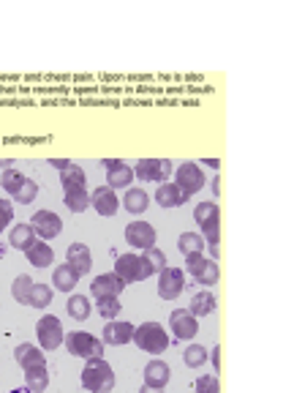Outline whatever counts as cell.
Wrapping results in <instances>:
<instances>
[{
  "mask_svg": "<svg viewBox=\"0 0 294 393\" xmlns=\"http://www.w3.org/2000/svg\"><path fill=\"white\" fill-rule=\"evenodd\" d=\"M123 205H126L128 213L139 216V213H145V210H147V205H150V197H147V191H145V188H134V186H131V188L123 194Z\"/></svg>",
  "mask_w": 294,
  "mask_h": 393,
  "instance_id": "obj_22",
  "label": "cell"
},
{
  "mask_svg": "<svg viewBox=\"0 0 294 393\" xmlns=\"http://www.w3.org/2000/svg\"><path fill=\"white\" fill-rule=\"evenodd\" d=\"M142 257L147 259V265H150V271H153V273H161V271L166 268V257H163V252H161L159 246H153V249L142 252Z\"/></svg>",
  "mask_w": 294,
  "mask_h": 393,
  "instance_id": "obj_38",
  "label": "cell"
},
{
  "mask_svg": "<svg viewBox=\"0 0 294 393\" xmlns=\"http://www.w3.org/2000/svg\"><path fill=\"white\" fill-rule=\"evenodd\" d=\"M169 377H172V371L169 366L159 361V358H153L147 366H145V385L150 388V391H163L166 388V382H169Z\"/></svg>",
  "mask_w": 294,
  "mask_h": 393,
  "instance_id": "obj_16",
  "label": "cell"
},
{
  "mask_svg": "<svg viewBox=\"0 0 294 393\" xmlns=\"http://www.w3.org/2000/svg\"><path fill=\"white\" fill-rule=\"evenodd\" d=\"M134 178L166 183L172 178V162L169 159H139L134 164Z\"/></svg>",
  "mask_w": 294,
  "mask_h": 393,
  "instance_id": "obj_7",
  "label": "cell"
},
{
  "mask_svg": "<svg viewBox=\"0 0 294 393\" xmlns=\"http://www.w3.org/2000/svg\"><path fill=\"white\" fill-rule=\"evenodd\" d=\"M14 358H17V363H20L22 369H30V366H44V352H41V347L27 344V342L14 349Z\"/></svg>",
  "mask_w": 294,
  "mask_h": 393,
  "instance_id": "obj_21",
  "label": "cell"
},
{
  "mask_svg": "<svg viewBox=\"0 0 294 393\" xmlns=\"http://www.w3.org/2000/svg\"><path fill=\"white\" fill-rule=\"evenodd\" d=\"M107 167V186L109 188H131V181H134V169L126 162H117V159H107L104 162Z\"/></svg>",
  "mask_w": 294,
  "mask_h": 393,
  "instance_id": "obj_12",
  "label": "cell"
},
{
  "mask_svg": "<svg viewBox=\"0 0 294 393\" xmlns=\"http://www.w3.org/2000/svg\"><path fill=\"white\" fill-rule=\"evenodd\" d=\"M134 342L142 352L161 355V352L169 349V333L159 323H145L139 325V328H134Z\"/></svg>",
  "mask_w": 294,
  "mask_h": 393,
  "instance_id": "obj_2",
  "label": "cell"
},
{
  "mask_svg": "<svg viewBox=\"0 0 294 393\" xmlns=\"http://www.w3.org/2000/svg\"><path fill=\"white\" fill-rule=\"evenodd\" d=\"M178 249H180L182 257L202 255V249H204L202 235H196V232H182L180 238H178Z\"/></svg>",
  "mask_w": 294,
  "mask_h": 393,
  "instance_id": "obj_28",
  "label": "cell"
},
{
  "mask_svg": "<svg viewBox=\"0 0 294 393\" xmlns=\"http://www.w3.org/2000/svg\"><path fill=\"white\" fill-rule=\"evenodd\" d=\"M63 202H66V208L71 210V213H82V210H88V205H91V194H88V188L66 191Z\"/></svg>",
  "mask_w": 294,
  "mask_h": 393,
  "instance_id": "obj_29",
  "label": "cell"
},
{
  "mask_svg": "<svg viewBox=\"0 0 294 393\" xmlns=\"http://www.w3.org/2000/svg\"><path fill=\"white\" fill-rule=\"evenodd\" d=\"M185 290V273L180 268H172L166 265L163 271L159 273V298L163 301H178Z\"/></svg>",
  "mask_w": 294,
  "mask_h": 393,
  "instance_id": "obj_8",
  "label": "cell"
},
{
  "mask_svg": "<svg viewBox=\"0 0 294 393\" xmlns=\"http://www.w3.org/2000/svg\"><path fill=\"white\" fill-rule=\"evenodd\" d=\"M11 219H14V208H11V202H8V200H0V232L11 224Z\"/></svg>",
  "mask_w": 294,
  "mask_h": 393,
  "instance_id": "obj_42",
  "label": "cell"
},
{
  "mask_svg": "<svg viewBox=\"0 0 294 393\" xmlns=\"http://www.w3.org/2000/svg\"><path fill=\"white\" fill-rule=\"evenodd\" d=\"M139 393H163V391H150L147 385H142V388H139Z\"/></svg>",
  "mask_w": 294,
  "mask_h": 393,
  "instance_id": "obj_48",
  "label": "cell"
},
{
  "mask_svg": "<svg viewBox=\"0 0 294 393\" xmlns=\"http://www.w3.org/2000/svg\"><path fill=\"white\" fill-rule=\"evenodd\" d=\"M39 238H36V232L30 224H17L11 235H8V243H11V249H20V252H27L33 243H36Z\"/></svg>",
  "mask_w": 294,
  "mask_h": 393,
  "instance_id": "obj_23",
  "label": "cell"
},
{
  "mask_svg": "<svg viewBox=\"0 0 294 393\" xmlns=\"http://www.w3.org/2000/svg\"><path fill=\"white\" fill-rule=\"evenodd\" d=\"M25 257H27V262H30L33 268H49L52 259H55V252H52V246H49L46 240H36V243L25 252Z\"/></svg>",
  "mask_w": 294,
  "mask_h": 393,
  "instance_id": "obj_20",
  "label": "cell"
},
{
  "mask_svg": "<svg viewBox=\"0 0 294 393\" xmlns=\"http://www.w3.org/2000/svg\"><path fill=\"white\" fill-rule=\"evenodd\" d=\"M114 369L104 358H93L82 369V385L91 393H109L114 388Z\"/></svg>",
  "mask_w": 294,
  "mask_h": 393,
  "instance_id": "obj_1",
  "label": "cell"
},
{
  "mask_svg": "<svg viewBox=\"0 0 294 393\" xmlns=\"http://www.w3.org/2000/svg\"><path fill=\"white\" fill-rule=\"evenodd\" d=\"M95 309H98V314H101L107 323H109V320H117V314L123 311V306H120L117 298H98Z\"/></svg>",
  "mask_w": 294,
  "mask_h": 393,
  "instance_id": "obj_35",
  "label": "cell"
},
{
  "mask_svg": "<svg viewBox=\"0 0 294 393\" xmlns=\"http://www.w3.org/2000/svg\"><path fill=\"white\" fill-rule=\"evenodd\" d=\"M172 175H175V186L180 188L185 197H191V194H196V191L204 188V172L196 162H182L178 167V172H172Z\"/></svg>",
  "mask_w": 294,
  "mask_h": 393,
  "instance_id": "obj_5",
  "label": "cell"
},
{
  "mask_svg": "<svg viewBox=\"0 0 294 393\" xmlns=\"http://www.w3.org/2000/svg\"><path fill=\"white\" fill-rule=\"evenodd\" d=\"M194 219H196V224L202 227L207 221H215V219H221V210H218V202H199L196 210H194Z\"/></svg>",
  "mask_w": 294,
  "mask_h": 393,
  "instance_id": "obj_34",
  "label": "cell"
},
{
  "mask_svg": "<svg viewBox=\"0 0 294 393\" xmlns=\"http://www.w3.org/2000/svg\"><path fill=\"white\" fill-rule=\"evenodd\" d=\"M210 257H213V262H215V259L221 257V249H218V246H210Z\"/></svg>",
  "mask_w": 294,
  "mask_h": 393,
  "instance_id": "obj_46",
  "label": "cell"
},
{
  "mask_svg": "<svg viewBox=\"0 0 294 393\" xmlns=\"http://www.w3.org/2000/svg\"><path fill=\"white\" fill-rule=\"evenodd\" d=\"M60 183H63V191H79V188H85V169L76 167V164H68L66 169L60 172Z\"/></svg>",
  "mask_w": 294,
  "mask_h": 393,
  "instance_id": "obj_27",
  "label": "cell"
},
{
  "mask_svg": "<svg viewBox=\"0 0 294 393\" xmlns=\"http://www.w3.org/2000/svg\"><path fill=\"white\" fill-rule=\"evenodd\" d=\"M204 164H207V167H213V169H218V167H221V164H218V159H207Z\"/></svg>",
  "mask_w": 294,
  "mask_h": 393,
  "instance_id": "obj_47",
  "label": "cell"
},
{
  "mask_svg": "<svg viewBox=\"0 0 294 393\" xmlns=\"http://www.w3.org/2000/svg\"><path fill=\"white\" fill-rule=\"evenodd\" d=\"M156 202H159L161 208H180V205L188 202V197L175 186V181H166V183H161L159 191H156Z\"/></svg>",
  "mask_w": 294,
  "mask_h": 393,
  "instance_id": "obj_18",
  "label": "cell"
},
{
  "mask_svg": "<svg viewBox=\"0 0 294 393\" xmlns=\"http://www.w3.org/2000/svg\"><path fill=\"white\" fill-rule=\"evenodd\" d=\"M68 265H71V268H74L79 276L91 273V268H93L91 249H88L85 243H71V246H68Z\"/></svg>",
  "mask_w": 294,
  "mask_h": 393,
  "instance_id": "obj_17",
  "label": "cell"
},
{
  "mask_svg": "<svg viewBox=\"0 0 294 393\" xmlns=\"http://www.w3.org/2000/svg\"><path fill=\"white\" fill-rule=\"evenodd\" d=\"M182 361H185L188 369H199V366L207 363V349L202 344H188L182 349Z\"/></svg>",
  "mask_w": 294,
  "mask_h": 393,
  "instance_id": "obj_32",
  "label": "cell"
},
{
  "mask_svg": "<svg viewBox=\"0 0 294 393\" xmlns=\"http://www.w3.org/2000/svg\"><path fill=\"white\" fill-rule=\"evenodd\" d=\"M196 393H221L218 374H202V377L196 380Z\"/></svg>",
  "mask_w": 294,
  "mask_h": 393,
  "instance_id": "obj_40",
  "label": "cell"
},
{
  "mask_svg": "<svg viewBox=\"0 0 294 393\" xmlns=\"http://www.w3.org/2000/svg\"><path fill=\"white\" fill-rule=\"evenodd\" d=\"M134 339V325L123 323V320H109L104 325V344H112V347H120V344H128Z\"/></svg>",
  "mask_w": 294,
  "mask_h": 393,
  "instance_id": "obj_15",
  "label": "cell"
},
{
  "mask_svg": "<svg viewBox=\"0 0 294 393\" xmlns=\"http://www.w3.org/2000/svg\"><path fill=\"white\" fill-rule=\"evenodd\" d=\"M33 284H36V281L27 276V273H22V276L14 278V284H11V295H14V301H17V303H27V301H30Z\"/></svg>",
  "mask_w": 294,
  "mask_h": 393,
  "instance_id": "obj_31",
  "label": "cell"
},
{
  "mask_svg": "<svg viewBox=\"0 0 294 393\" xmlns=\"http://www.w3.org/2000/svg\"><path fill=\"white\" fill-rule=\"evenodd\" d=\"M25 382H27V391L30 393H44L49 388V371L44 366H30L25 369Z\"/></svg>",
  "mask_w": 294,
  "mask_h": 393,
  "instance_id": "obj_24",
  "label": "cell"
},
{
  "mask_svg": "<svg viewBox=\"0 0 294 393\" xmlns=\"http://www.w3.org/2000/svg\"><path fill=\"white\" fill-rule=\"evenodd\" d=\"M25 181H27V178H25L22 172H20V169H11V167H8V169H3V175H0V186H3V191H8L11 197L22 188Z\"/></svg>",
  "mask_w": 294,
  "mask_h": 393,
  "instance_id": "obj_30",
  "label": "cell"
},
{
  "mask_svg": "<svg viewBox=\"0 0 294 393\" xmlns=\"http://www.w3.org/2000/svg\"><path fill=\"white\" fill-rule=\"evenodd\" d=\"M36 336H39V344L41 349H58L63 344V339H66V333H63V323L58 320V317H52V314H44L39 323H36Z\"/></svg>",
  "mask_w": 294,
  "mask_h": 393,
  "instance_id": "obj_6",
  "label": "cell"
},
{
  "mask_svg": "<svg viewBox=\"0 0 294 393\" xmlns=\"http://www.w3.org/2000/svg\"><path fill=\"white\" fill-rule=\"evenodd\" d=\"M188 311L199 320V317H207V314H213L215 311V295L213 292H196L194 298H191V303H188Z\"/></svg>",
  "mask_w": 294,
  "mask_h": 393,
  "instance_id": "obj_25",
  "label": "cell"
},
{
  "mask_svg": "<svg viewBox=\"0 0 294 393\" xmlns=\"http://www.w3.org/2000/svg\"><path fill=\"white\" fill-rule=\"evenodd\" d=\"M123 290H126V281L117 278L114 273H101V276L93 278V284H91V292L95 301H98V298H117Z\"/></svg>",
  "mask_w": 294,
  "mask_h": 393,
  "instance_id": "obj_13",
  "label": "cell"
},
{
  "mask_svg": "<svg viewBox=\"0 0 294 393\" xmlns=\"http://www.w3.org/2000/svg\"><path fill=\"white\" fill-rule=\"evenodd\" d=\"M36 197H39V183H36V181H30V178H27V181L22 183V188L14 194V200H17V202H22V205H30Z\"/></svg>",
  "mask_w": 294,
  "mask_h": 393,
  "instance_id": "obj_39",
  "label": "cell"
},
{
  "mask_svg": "<svg viewBox=\"0 0 294 393\" xmlns=\"http://www.w3.org/2000/svg\"><path fill=\"white\" fill-rule=\"evenodd\" d=\"M52 287L49 284H33V292H30V301H27V306H33V309H46L49 303H52Z\"/></svg>",
  "mask_w": 294,
  "mask_h": 393,
  "instance_id": "obj_33",
  "label": "cell"
},
{
  "mask_svg": "<svg viewBox=\"0 0 294 393\" xmlns=\"http://www.w3.org/2000/svg\"><path fill=\"white\" fill-rule=\"evenodd\" d=\"M52 284H55V290H60V292H74V287L79 284V273L63 262V265H58L55 271H52Z\"/></svg>",
  "mask_w": 294,
  "mask_h": 393,
  "instance_id": "obj_19",
  "label": "cell"
},
{
  "mask_svg": "<svg viewBox=\"0 0 294 393\" xmlns=\"http://www.w3.org/2000/svg\"><path fill=\"white\" fill-rule=\"evenodd\" d=\"M117 278H123L126 284H134V281H145V278L153 276V271H150V265H147V259L142 255H120L117 257V262H114V271H112Z\"/></svg>",
  "mask_w": 294,
  "mask_h": 393,
  "instance_id": "obj_4",
  "label": "cell"
},
{
  "mask_svg": "<svg viewBox=\"0 0 294 393\" xmlns=\"http://www.w3.org/2000/svg\"><path fill=\"white\" fill-rule=\"evenodd\" d=\"M210 361H213V369L221 371V347H213V355H210Z\"/></svg>",
  "mask_w": 294,
  "mask_h": 393,
  "instance_id": "obj_43",
  "label": "cell"
},
{
  "mask_svg": "<svg viewBox=\"0 0 294 393\" xmlns=\"http://www.w3.org/2000/svg\"><path fill=\"white\" fill-rule=\"evenodd\" d=\"M204 262H207V257H204V255H188V257H185V271H188L191 276H196V273L202 271Z\"/></svg>",
  "mask_w": 294,
  "mask_h": 393,
  "instance_id": "obj_41",
  "label": "cell"
},
{
  "mask_svg": "<svg viewBox=\"0 0 294 393\" xmlns=\"http://www.w3.org/2000/svg\"><path fill=\"white\" fill-rule=\"evenodd\" d=\"M91 205L95 208L98 216H109L112 219L114 213H117V208H120V197L114 194L109 186H98L91 194Z\"/></svg>",
  "mask_w": 294,
  "mask_h": 393,
  "instance_id": "obj_14",
  "label": "cell"
},
{
  "mask_svg": "<svg viewBox=\"0 0 294 393\" xmlns=\"http://www.w3.org/2000/svg\"><path fill=\"white\" fill-rule=\"evenodd\" d=\"M218 278H221V271H218V262H213V259H207L202 265V271L196 273V281H199V284H207V287L218 284Z\"/></svg>",
  "mask_w": 294,
  "mask_h": 393,
  "instance_id": "obj_36",
  "label": "cell"
},
{
  "mask_svg": "<svg viewBox=\"0 0 294 393\" xmlns=\"http://www.w3.org/2000/svg\"><path fill=\"white\" fill-rule=\"evenodd\" d=\"M49 164H52L55 169H60V172H63V169H66L71 162H68V159H49Z\"/></svg>",
  "mask_w": 294,
  "mask_h": 393,
  "instance_id": "obj_44",
  "label": "cell"
},
{
  "mask_svg": "<svg viewBox=\"0 0 294 393\" xmlns=\"http://www.w3.org/2000/svg\"><path fill=\"white\" fill-rule=\"evenodd\" d=\"M156 227L150 224V221H131L128 227H126V240L134 246V249H139V252H147V249H153L156 246Z\"/></svg>",
  "mask_w": 294,
  "mask_h": 393,
  "instance_id": "obj_10",
  "label": "cell"
},
{
  "mask_svg": "<svg viewBox=\"0 0 294 393\" xmlns=\"http://www.w3.org/2000/svg\"><path fill=\"white\" fill-rule=\"evenodd\" d=\"M66 309H68V317L71 320H76V323H82V320H88L91 317V311H93V303L88 301V295H71L66 303Z\"/></svg>",
  "mask_w": 294,
  "mask_h": 393,
  "instance_id": "obj_26",
  "label": "cell"
},
{
  "mask_svg": "<svg viewBox=\"0 0 294 393\" xmlns=\"http://www.w3.org/2000/svg\"><path fill=\"white\" fill-rule=\"evenodd\" d=\"M63 342H66V349L74 358H85V361L104 358V342L95 339L88 330H71Z\"/></svg>",
  "mask_w": 294,
  "mask_h": 393,
  "instance_id": "obj_3",
  "label": "cell"
},
{
  "mask_svg": "<svg viewBox=\"0 0 294 393\" xmlns=\"http://www.w3.org/2000/svg\"><path fill=\"white\" fill-rule=\"evenodd\" d=\"M202 240L207 246H218V240H221V219L202 224Z\"/></svg>",
  "mask_w": 294,
  "mask_h": 393,
  "instance_id": "obj_37",
  "label": "cell"
},
{
  "mask_svg": "<svg viewBox=\"0 0 294 393\" xmlns=\"http://www.w3.org/2000/svg\"><path fill=\"white\" fill-rule=\"evenodd\" d=\"M30 227H33L39 240H52L63 232V219L52 210H36L33 219H30Z\"/></svg>",
  "mask_w": 294,
  "mask_h": 393,
  "instance_id": "obj_9",
  "label": "cell"
},
{
  "mask_svg": "<svg viewBox=\"0 0 294 393\" xmlns=\"http://www.w3.org/2000/svg\"><path fill=\"white\" fill-rule=\"evenodd\" d=\"M213 194L221 197V178H218V175H215V181H213Z\"/></svg>",
  "mask_w": 294,
  "mask_h": 393,
  "instance_id": "obj_45",
  "label": "cell"
},
{
  "mask_svg": "<svg viewBox=\"0 0 294 393\" xmlns=\"http://www.w3.org/2000/svg\"><path fill=\"white\" fill-rule=\"evenodd\" d=\"M169 328H172L175 339L188 342V339H194V336H196L199 323H196V317H194L188 309H175V311L169 314Z\"/></svg>",
  "mask_w": 294,
  "mask_h": 393,
  "instance_id": "obj_11",
  "label": "cell"
}]
</instances>
